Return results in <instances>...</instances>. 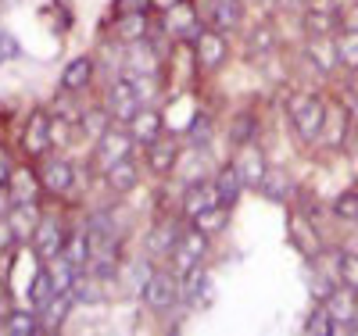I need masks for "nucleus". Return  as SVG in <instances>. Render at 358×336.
<instances>
[{"label": "nucleus", "mask_w": 358, "mask_h": 336, "mask_svg": "<svg viewBox=\"0 0 358 336\" xmlns=\"http://www.w3.org/2000/svg\"><path fill=\"white\" fill-rule=\"evenodd\" d=\"M258 190H262V193H265L268 200H276V204H287V200L294 197V179H290L287 172H280V168H268Z\"/></svg>", "instance_id": "nucleus-32"}, {"label": "nucleus", "mask_w": 358, "mask_h": 336, "mask_svg": "<svg viewBox=\"0 0 358 336\" xmlns=\"http://www.w3.org/2000/svg\"><path fill=\"white\" fill-rule=\"evenodd\" d=\"M190 226H197V229L208 233V236H219V233L229 226V207H222V204L204 207V211H197V215L190 219Z\"/></svg>", "instance_id": "nucleus-33"}, {"label": "nucleus", "mask_w": 358, "mask_h": 336, "mask_svg": "<svg viewBox=\"0 0 358 336\" xmlns=\"http://www.w3.org/2000/svg\"><path fill=\"white\" fill-rule=\"evenodd\" d=\"M341 33H358V0L341 11Z\"/></svg>", "instance_id": "nucleus-50"}, {"label": "nucleus", "mask_w": 358, "mask_h": 336, "mask_svg": "<svg viewBox=\"0 0 358 336\" xmlns=\"http://www.w3.org/2000/svg\"><path fill=\"white\" fill-rule=\"evenodd\" d=\"M122 75H162V50L155 40H136L126 47Z\"/></svg>", "instance_id": "nucleus-11"}, {"label": "nucleus", "mask_w": 358, "mask_h": 336, "mask_svg": "<svg viewBox=\"0 0 358 336\" xmlns=\"http://www.w3.org/2000/svg\"><path fill=\"white\" fill-rule=\"evenodd\" d=\"M301 4L305 0H280V8H287V11H301Z\"/></svg>", "instance_id": "nucleus-56"}, {"label": "nucleus", "mask_w": 358, "mask_h": 336, "mask_svg": "<svg viewBox=\"0 0 358 336\" xmlns=\"http://www.w3.org/2000/svg\"><path fill=\"white\" fill-rule=\"evenodd\" d=\"M212 204H219L215 182H212V179H194V182H187V190H183V200H179V215H183V219H194L197 211L212 207Z\"/></svg>", "instance_id": "nucleus-19"}, {"label": "nucleus", "mask_w": 358, "mask_h": 336, "mask_svg": "<svg viewBox=\"0 0 358 336\" xmlns=\"http://www.w3.org/2000/svg\"><path fill=\"white\" fill-rule=\"evenodd\" d=\"M151 33V18L147 15H115L111 29H108V40H118L122 47L136 43V40H147Z\"/></svg>", "instance_id": "nucleus-21"}, {"label": "nucleus", "mask_w": 358, "mask_h": 336, "mask_svg": "<svg viewBox=\"0 0 358 336\" xmlns=\"http://www.w3.org/2000/svg\"><path fill=\"white\" fill-rule=\"evenodd\" d=\"M212 182H215L219 204H222V207H229V211L236 207V200H241V193L248 190V187H244V179L236 175V168H233V165H222V168H219V172L212 175Z\"/></svg>", "instance_id": "nucleus-27"}, {"label": "nucleus", "mask_w": 358, "mask_h": 336, "mask_svg": "<svg viewBox=\"0 0 358 336\" xmlns=\"http://www.w3.org/2000/svg\"><path fill=\"white\" fill-rule=\"evenodd\" d=\"M255 136H258V118H255L251 111L236 115V118L229 122V143H233V147H241V143H255Z\"/></svg>", "instance_id": "nucleus-37"}, {"label": "nucleus", "mask_w": 358, "mask_h": 336, "mask_svg": "<svg viewBox=\"0 0 358 336\" xmlns=\"http://www.w3.org/2000/svg\"><path fill=\"white\" fill-rule=\"evenodd\" d=\"M129 133H133V140H136V147H151L155 140H162L165 136V118H162V111L158 108H140L129 122Z\"/></svg>", "instance_id": "nucleus-17"}, {"label": "nucleus", "mask_w": 358, "mask_h": 336, "mask_svg": "<svg viewBox=\"0 0 358 336\" xmlns=\"http://www.w3.org/2000/svg\"><path fill=\"white\" fill-rule=\"evenodd\" d=\"M179 158H183V150H179V140L176 136H162V140H155L151 147H147V165H151V172L158 179L172 175L176 165H179Z\"/></svg>", "instance_id": "nucleus-18"}, {"label": "nucleus", "mask_w": 358, "mask_h": 336, "mask_svg": "<svg viewBox=\"0 0 358 336\" xmlns=\"http://www.w3.org/2000/svg\"><path fill=\"white\" fill-rule=\"evenodd\" d=\"M18 247H22V243H18V236H15V229H11L8 215H0V254L18 251Z\"/></svg>", "instance_id": "nucleus-46"}, {"label": "nucleus", "mask_w": 358, "mask_h": 336, "mask_svg": "<svg viewBox=\"0 0 358 336\" xmlns=\"http://www.w3.org/2000/svg\"><path fill=\"white\" fill-rule=\"evenodd\" d=\"M341 251H344V254H358V229H351V233L344 236V243H341Z\"/></svg>", "instance_id": "nucleus-52"}, {"label": "nucleus", "mask_w": 358, "mask_h": 336, "mask_svg": "<svg viewBox=\"0 0 358 336\" xmlns=\"http://www.w3.org/2000/svg\"><path fill=\"white\" fill-rule=\"evenodd\" d=\"M348 94H351V115L358 118V79L351 82V89H348Z\"/></svg>", "instance_id": "nucleus-55"}, {"label": "nucleus", "mask_w": 358, "mask_h": 336, "mask_svg": "<svg viewBox=\"0 0 358 336\" xmlns=\"http://www.w3.org/2000/svg\"><path fill=\"white\" fill-rule=\"evenodd\" d=\"M276 47V29L273 25H255L251 36H248V50L251 54H273Z\"/></svg>", "instance_id": "nucleus-41"}, {"label": "nucleus", "mask_w": 358, "mask_h": 336, "mask_svg": "<svg viewBox=\"0 0 358 336\" xmlns=\"http://www.w3.org/2000/svg\"><path fill=\"white\" fill-rule=\"evenodd\" d=\"M0 54H4V61H15L18 54H22V47H18V40L8 33V29H0Z\"/></svg>", "instance_id": "nucleus-49"}, {"label": "nucleus", "mask_w": 358, "mask_h": 336, "mask_svg": "<svg viewBox=\"0 0 358 336\" xmlns=\"http://www.w3.org/2000/svg\"><path fill=\"white\" fill-rule=\"evenodd\" d=\"M72 308H76V297H72V290L54 293V297H50V304L40 312V326H43V333H62V326L69 322Z\"/></svg>", "instance_id": "nucleus-24"}, {"label": "nucleus", "mask_w": 358, "mask_h": 336, "mask_svg": "<svg viewBox=\"0 0 358 336\" xmlns=\"http://www.w3.org/2000/svg\"><path fill=\"white\" fill-rule=\"evenodd\" d=\"M305 333L308 336H334V319H330V312H326L322 300H315V308H312V315L305 322Z\"/></svg>", "instance_id": "nucleus-40"}, {"label": "nucleus", "mask_w": 358, "mask_h": 336, "mask_svg": "<svg viewBox=\"0 0 358 336\" xmlns=\"http://www.w3.org/2000/svg\"><path fill=\"white\" fill-rule=\"evenodd\" d=\"M155 11L151 0H115V15H147Z\"/></svg>", "instance_id": "nucleus-48"}, {"label": "nucleus", "mask_w": 358, "mask_h": 336, "mask_svg": "<svg viewBox=\"0 0 358 336\" xmlns=\"http://www.w3.org/2000/svg\"><path fill=\"white\" fill-rule=\"evenodd\" d=\"M4 333H11V336H40L43 326H40V315L33 308H15L11 319L4 322Z\"/></svg>", "instance_id": "nucleus-34"}, {"label": "nucleus", "mask_w": 358, "mask_h": 336, "mask_svg": "<svg viewBox=\"0 0 358 336\" xmlns=\"http://www.w3.org/2000/svg\"><path fill=\"white\" fill-rule=\"evenodd\" d=\"M351 122H355L351 108H348L344 101H330V104H326V118H322V133H319L322 143L330 147V150H341V147L348 143Z\"/></svg>", "instance_id": "nucleus-13"}, {"label": "nucleus", "mask_w": 358, "mask_h": 336, "mask_svg": "<svg viewBox=\"0 0 358 336\" xmlns=\"http://www.w3.org/2000/svg\"><path fill=\"white\" fill-rule=\"evenodd\" d=\"M179 300H183V308H194V312H204L215 300V286L204 265H194L187 276H179Z\"/></svg>", "instance_id": "nucleus-10"}, {"label": "nucleus", "mask_w": 358, "mask_h": 336, "mask_svg": "<svg viewBox=\"0 0 358 336\" xmlns=\"http://www.w3.org/2000/svg\"><path fill=\"white\" fill-rule=\"evenodd\" d=\"M322 304H326V312H330V319H334V336L337 333H358V290L341 283Z\"/></svg>", "instance_id": "nucleus-9"}, {"label": "nucleus", "mask_w": 358, "mask_h": 336, "mask_svg": "<svg viewBox=\"0 0 358 336\" xmlns=\"http://www.w3.org/2000/svg\"><path fill=\"white\" fill-rule=\"evenodd\" d=\"M108 126H111L108 108H90V111H83V115H79V133H83V136H90V140H97Z\"/></svg>", "instance_id": "nucleus-38"}, {"label": "nucleus", "mask_w": 358, "mask_h": 336, "mask_svg": "<svg viewBox=\"0 0 358 336\" xmlns=\"http://www.w3.org/2000/svg\"><path fill=\"white\" fill-rule=\"evenodd\" d=\"M212 133H215V122H212V115H208V111H197L187 122V143L194 150H204L208 143H212Z\"/></svg>", "instance_id": "nucleus-35"}, {"label": "nucleus", "mask_w": 358, "mask_h": 336, "mask_svg": "<svg viewBox=\"0 0 358 336\" xmlns=\"http://www.w3.org/2000/svg\"><path fill=\"white\" fill-rule=\"evenodd\" d=\"M287 226H290V236H294V243L301 247V254L308 258V261H315L319 254H322V240H319V233H315V226H312V219L308 215H294L287 219Z\"/></svg>", "instance_id": "nucleus-23"}, {"label": "nucleus", "mask_w": 358, "mask_h": 336, "mask_svg": "<svg viewBox=\"0 0 358 336\" xmlns=\"http://www.w3.org/2000/svg\"><path fill=\"white\" fill-rule=\"evenodd\" d=\"M0 65H4V54H0Z\"/></svg>", "instance_id": "nucleus-58"}, {"label": "nucleus", "mask_w": 358, "mask_h": 336, "mask_svg": "<svg viewBox=\"0 0 358 336\" xmlns=\"http://www.w3.org/2000/svg\"><path fill=\"white\" fill-rule=\"evenodd\" d=\"M54 293H57V286H54V279H50V272H47V265H40V268L33 272V283H29V308L40 315L47 304H50Z\"/></svg>", "instance_id": "nucleus-30"}, {"label": "nucleus", "mask_w": 358, "mask_h": 336, "mask_svg": "<svg viewBox=\"0 0 358 336\" xmlns=\"http://www.w3.org/2000/svg\"><path fill=\"white\" fill-rule=\"evenodd\" d=\"M15 154H11V150L4 147V143H0V190H8V182H11V172H15Z\"/></svg>", "instance_id": "nucleus-47"}, {"label": "nucleus", "mask_w": 358, "mask_h": 336, "mask_svg": "<svg viewBox=\"0 0 358 336\" xmlns=\"http://www.w3.org/2000/svg\"><path fill=\"white\" fill-rule=\"evenodd\" d=\"M255 4H262V8H268V4H280V0H255Z\"/></svg>", "instance_id": "nucleus-57"}, {"label": "nucleus", "mask_w": 358, "mask_h": 336, "mask_svg": "<svg viewBox=\"0 0 358 336\" xmlns=\"http://www.w3.org/2000/svg\"><path fill=\"white\" fill-rule=\"evenodd\" d=\"M244 0H212L208 4V25L219 29V33H233L244 18Z\"/></svg>", "instance_id": "nucleus-25"}, {"label": "nucleus", "mask_w": 358, "mask_h": 336, "mask_svg": "<svg viewBox=\"0 0 358 336\" xmlns=\"http://www.w3.org/2000/svg\"><path fill=\"white\" fill-rule=\"evenodd\" d=\"M337 54H341V68L358 72V33H337Z\"/></svg>", "instance_id": "nucleus-42"}, {"label": "nucleus", "mask_w": 358, "mask_h": 336, "mask_svg": "<svg viewBox=\"0 0 358 336\" xmlns=\"http://www.w3.org/2000/svg\"><path fill=\"white\" fill-rule=\"evenodd\" d=\"M337 279L351 290H358V254H344L341 251V265H337Z\"/></svg>", "instance_id": "nucleus-45"}, {"label": "nucleus", "mask_w": 358, "mask_h": 336, "mask_svg": "<svg viewBox=\"0 0 358 336\" xmlns=\"http://www.w3.org/2000/svg\"><path fill=\"white\" fill-rule=\"evenodd\" d=\"M183 215H179V219H162V222H155V229L151 233H147V240H143V251H147V258H169L172 254V247H176V243H179V236H183Z\"/></svg>", "instance_id": "nucleus-14"}, {"label": "nucleus", "mask_w": 358, "mask_h": 336, "mask_svg": "<svg viewBox=\"0 0 358 336\" xmlns=\"http://www.w3.org/2000/svg\"><path fill=\"white\" fill-rule=\"evenodd\" d=\"M104 108H108V115H111L115 122H122V126L140 111V101H136V89H133L129 75H115V79H111L108 97H104Z\"/></svg>", "instance_id": "nucleus-12"}, {"label": "nucleus", "mask_w": 358, "mask_h": 336, "mask_svg": "<svg viewBox=\"0 0 358 336\" xmlns=\"http://www.w3.org/2000/svg\"><path fill=\"white\" fill-rule=\"evenodd\" d=\"M176 4H183V0H151V8L162 15V11H169V8H176Z\"/></svg>", "instance_id": "nucleus-54"}, {"label": "nucleus", "mask_w": 358, "mask_h": 336, "mask_svg": "<svg viewBox=\"0 0 358 336\" xmlns=\"http://www.w3.org/2000/svg\"><path fill=\"white\" fill-rule=\"evenodd\" d=\"M334 215L341 222H358V190H348L334 200Z\"/></svg>", "instance_id": "nucleus-44"}, {"label": "nucleus", "mask_w": 358, "mask_h": 336, "mask_svg": "<svg viewBox=\"0 0 358 336\" xmlns=\"http://www.w3.org/2000/svg\"><path fill=\"white\" fill-rule=\"evenodd\" d=\"M158 29L169 40H176V43H187V40L194 43L201 36L204 22H201V15H197V8L190 4V0H183V4H176V8L158 15Z\"/></svg>", "instance_id": "nucleus-6"}, {"label": "nucleus", "mask_w": 358, "mask_h": 336, "mask_svg": "<svg viewBox=\"0 0 358 336\" xmlns=\"http://www.w3.org/2000/svg\"><path fill=\"white\" fill-rule=\"evenodd\" d=\"M305 57H308V65H315V72L330 75L334 68H341L337 36H308V43H305Z\"/></svg>", "instance_id": "nucleus-20"}, {"label": "nucleus", "mask_w": 358, "mask_h": 336, "mask_svg": "<svg viewBox=\"0 0 358 336\" xmlns=\"http://www.w3.org/2000/svg\"><path fill=\"white\" fill-rule=\"evenodd\" d=\"M104 187H108L115 197H129V193L140 187V168H136V161L126 158V161L104 168Z\"/></svg>", "instance_id": "nucleus-22"}, {"label": "nucleus", "mask_w": 358, "mask_h": 336, "mask_svg": "<svg viewBox=\"0 0 358 336\" xmlns=\"http://www.w3.org/2000/svg\"><path fill=\"white\" fill-rule=\"evenodd\" d=\"M8 190H11V200H15V204H40V197H43L40 168H33L29 161H18L15 172H11Z\"/></svg>", "instance_id": "nucleus-16"}, {"label": "nucleus", "mask_w": 358, "mask_h": 336, "mask_svg": "<svg viewBox=\"0 0 358 336\" xmlns=\"http://www.w3.org/2000/svg\"><path fill=\"white\" fill-rule=\"evenodd\" d=\"M43 265H47V272H50V279H54L57 293H62V290H72L76 279L86 272V268H79V265H76L72 258H65V254H57V258H50V261H43Z\"/></svg>", "instance_id": "nucleus-31"}, {"label": "nucleus", "mask_w": 358, "mask_h": 336, "mask_svg": "<svg viewBox=\"0 0 358 336\" xmlns=\"http://www.w3.org/2000/svg\"><path fill=\"white\" fill-rule=\"evenodd\" d=\"M140 300H143L155 315H169L172 308H179V304H183V300H179V276H176L172 268H155V276L147 279Z\"/></svg>", "instance_id": "nucleus-4"}, {"label": "nucleus", "mask_w": 358, "mask_h": 336, "mask_svg": "<svg viewBox=\"0 0 358 336\" xmlns=\"http://www.w3.org/2000/svg\"><path fill=\"white\" fill-rule=\"evenodd\" d=\"M226 57H229L226 33H219V29H212V25H204L201 36L194 40V65L201 72H219L226 65Z\"/></svg>", "instance_id": "nucleus-7"}, {"label": "nucleus", "mask_w": 358, "mask_h": 336, "mask_svg": "<svg viewBox=\"0 0 358 336\" xmlns=\"http://www.w3.org/2000/svg\"><path fill=\"white\" fill-rule=\"evenodd\" d=\"M129 82H133V89H136V101H140V108H155V101H158V89H162L158 75H129Z\"/></svg>", "instance_id": "nucleus-39"}, {"label": "nucleus", "mask_w": 358, "mask_h": 336, "mask_svg": "<svg viewBox=\"0 0 358 336\" xmlns=\"http://www.w3.org/2000/svg\"><path fill=\"white\" fill-rule=\"evenodd\" d=\"M40 182H43V193L69 200L79 190V168H76V161H69L62 154H47L40 161Z\"/></svg>", "instance_id": "nucleus-2"}, {"label": "nucleus", "mask_w": 358, "mask_h": 336, "mask_svg": "<svg viewBox=\"0 0 358 336\" xmlns=\"http://www.w3.org/2000/svg\"><path fill=\"white\" fill-rule=\"evenodd\" d=\"M11 312H15V293H11L4 283H0V322H8Z\"/></svg>", "instance_id": "nucleus-51"}, {"label": "nucleus", "mask_w": 358, "mask_h": 336, "mask_svg": "<svg viewBox=\"0 0 358 336\" xmlns=\"http://www.w3.org/2000/svg\"><path fill=\"white\" fill-rule=\"evenodd\" d=\"M133 150H136V140H133V133H129V126H108L97 140H94V161L101 165V168H111V165H118V161H126V158H133Z\"/></svg>", "instance_id": "nucleus-5"}, {"label": "nucleus", "mask_w": 358, "mask_h": 336, "mask_svg": "<svg viewBox=\"0 0 358 336\" xmlns=\"http://www.w3.org/2000/svg\"><path fill=\"white\" fill-rule=\"evenodd\" d=\"M40 219H43L40 204H15V207L8 211V222H11V229H15L18 243H29V240H33V233H36Z\"/></svg>", "instance_id": "nucleus-26"}, {"label": "nucleus", "mask_w": 358, "mask_h": 336, "mask_svg": "<svg viewBox=\"0 0 358 336\" xmlns=\"http://www.w3.org/2000/svg\"><path fill=\"white\" fill-rule=\"evenodd\" d=\"M312 8H326V11H344V0H312Z\"/></svg>", "instance_id": "nucleus-53"}, {"label": "nucleus", "mask_w": 358, "mask_h": 336, "mask_svg": "<svg viewBox=\"0 0 358 336\" xmlns=\"http://www.w3.org/2000/svg\"><path fill=\"white\" fill-rule=\"evenodd\" d=\"M233 150H236V154H233L229 165L236 168V175L244 179V187L258 190V187H262V179H265V172H268L262 147H258V143H241V147H233Z\"/></svg>", "instance_id": "nucleus-15"}, {"label": "nucleus", "mask_w": 358, "mask_h": 336, "mask_svg": "<svg viewBox=\"0 0 358 336\" xmlns=\"http://www.w3.org/2000/svg\"><path fill=\"white\" fill-rule=\"evenodd\" d=\"M287 118H290V129H294V136L297 140H305V143H312V140H319V133H322V118H326V104L315 97V94H294L290 101H287Z\"/></svg>", "instance_id": "nucleus-1"}, {"label": "nucleus", "mask_w": 358, "mask_h": 336, "mask_svg": "<svg viewBox=\"0 0 358 336\" xmlns=\"http://www.w3.org/2000/svg\"><path fill=\"white\" fill-rule=\"evenodd\" d=\"M22 154L29 161H43L50 150H54V115L36 108L33 115L25 118V126H22Z\"/></svg>", "instance_id": "nucleus-3"}, {"label": "nucleus", "mask_w": 358, "mask_h": 336, "mask_svg": "<svg viewBox=\"0 0 358 336\" xmlns=\"http://www.w3.org/2000/svg\"><path fill=\"white\" fill-rule=\"evenodd\" d=\"M155 268H158V265H155V258H143V261H133V265H129V279H133V293H136V297L143 293L147 279L155 276Z\"/></svg>", "instance_id": "nucleus-43"}, {"label": "nucleus", "mask_w": 358, "mask_h": 336, "mask_svg": "<svg viewBox=\"0 0 358 336\" xmlns=\"http://www.w3.org/2000/svg\"><path fill=\"white\" fill-rule=\"evenodd\" d=\"M301 25H305L308 36H337L341 33V15L326 11V8H305Z\"/></svg>", "instance_id": "nucleus-29"}, {"label": "nucleus", "mask_w": 358, "mask_h": 336, "mask_svg": "<svg viewBox=\"0 0 358 336\" xmlns=\"http://www.w3.org/2000/svg\"><path fill=\"white\" fill-rule=\"evenodd\" d=\"M65 240H69V226L57 215H43L36 233H33V240H29V247H33V254L40 261H50V258H57L65 251Z\"/></svg>", "instance_id": "nucleus-8"}, {"label": "nucleus", "mask_w": 358, "mask_h": 336, "mask_svg": "<svg viewBox=\"0 0 358 336\" xmlns=\"http://www.w3.org/2000/svg\"><path fill=\"white\" fill-rule=\"evenodd\" d=\"M97 75V65L94 57H72L65 72H62V89H69V94H79V89H86L90 82H94Z\"/></svg>", "instance_id": "nucleus-28"}, {"label": "nucleus", "mask_w": 358, "mask_h": 336, "mask_svg": "<svg viewBox=\"0 0 358 336\" xmlns=\"http://www.w3.org/2000/svg\"><path fill=\"white\" fill-rule=\"evenodd\" d=\"M65 258H72L79 268H86L90 265V229L86 226H76V229H69V240H65V251H62Z\"/></svg>", "instance_id": "nucleus-36"}]
</instances>
